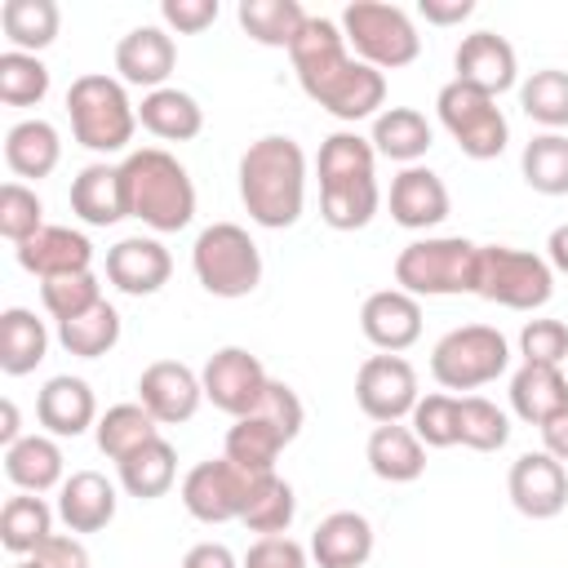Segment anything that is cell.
Here are the masks:
<instances>
[{
  "label": "cell",
  "instance_id": "22",
  "mask_svg": "<svg viewBox=\"0 0 568 568\" xmlns=\"http://www.w3.org/2000/svg\"><path fill=\"white\" fill-rule=\"evenodd\" d=\"M448 209H453V200H448V186L435 169L408 164L390 178V217L404 231H430L448 217Z\"/></svg>",
  "mask_w": 568,
  "mask_h": 568
},
{
  "label": "cell",
  "instance_id": "43",
  "mask_svg": "<svg viewBox=\"0 0 568 568\" xmlns=\"http://www.w3.org/2000/svg\"><path fill=\"white\" fill-rule=\"evenodd\" d=\"M519 173L537 195H568V138L537 133L519 155Z\"/></svg>",
  "mask_w": 568,
  "mask_h": 568
},
{
  "label": "cell",
  "instance_id": "32",
  "mask_svg": "<svg viewBox=\"0 0 568 568\" xmlns=\"http://www.w3.org/2000/svg\"><path fill=\"white\" fill-rule=\"evenodd\" d=\"M62 160V138L49 120L31 115V120H18L9 133H4V164L13 178H27V182H40L58 169Z\"/></svg>",
  "mask_w": 568,
  "mask_h": 568
},
{
  "label": "cell",
  "instance_id": "53",
  "mask_svg": "<svg viewBox=\"0 0 568 568\" xmlns=\"http://www.w3.org/2000/svg\"><path fill=\"white\" fill-rule=\"evenodd\" d=\"M36 568H89V550L80 537L71 532H53L49 541H40L31 555H27Z\"/></svg>",
  "mask_w": 568,
  "mask_h": 568
},
{
  "label": "cell",
  "instance_id": "30",
  "mask_svg": "<svg viewBox=\"0 0 568 568\" xmlns=\"http://www.w3.org/2000/svg\"><path fill=\"white\" fill-rule=\"evenodd\" d=\"M138 124H142L151 138H160V142H191V138H200V129H204V106H200L186 89L164 84V89L142 93V102H138Z\"/></svg>",
  "mask_w": 568,
  "mask_h": 568
},
{
  "label": "cell",
  "instance_id": "19",
  "mask_svg": "<svg viewBox=\"0 0 568 568\" xmlns=\"http://www.w3.org/2000/svg\"><path fill=\"white\" fill-rule=\"evenodd\" d=\"M18 253V266L27 275H36L40 284L44 280H62V275H84L93 271V244L84 231H71V226H53L44 222L27 244L13 248Z\"/></svg>",
  "mask_w": 568,
  "mask_h": 568
},
{
  "label": "cell",
  "instance_id": "25",
  "mask_svg": "<svg viewBox=\"0 0 568 568\" xmlns=\"http://www.w3.org/2000/svg\"><path fill=\"white\" fill-rule=\"evenodd\" d=\"M373 541H377V532H373L368 515H359V510H333V515H324L315 524L306 550H311V559L320 568H364L368 555H373Z\"/></svg>",
  "mask_w": 568,
  "mask_h": 568
},
{
  "label": "cell",
  "instance_id": "44",
  "mask_svg": "<svg viewBox=\"0 0 568 568\" xmlns=\"http://www.w3.org/2000/svg\"><path fill=\"white\" fill-rule=\"evenodd\" d=\"M44 93H49V67L40 62V53L4 49L0 53V102L4 106H40Z\"/></svg>",
  "mask_w": 568,
  "mask_h": 568
},
{
  "label": "cell",
  "instance_id": "11",
  "mask_svg": "<svg viewBox=\"0 0 568 568\" xmlns=\"http://www.w3.org/2000/svg\"><path fill=\"white\" fill-rule=\"evenodd\" d=\"M435 115L466 160H497L510 142V124H506L497 98H488L462 80H448L435 93Z\"/></svg>",
  "mask_w": 568,
  "mask_h": 568
},
{
  "label": "cell",
  "instance_id": "52",
  "mask_svg": "<svg viewBox=\"0 0 568 568\" xmlns=\"http://www.w3.org/2000/svg\"><path fill=\"white\" fill-rule=\"evenodd\" d=\"M217 13H222L217 0H164V4H160L164 27L178 31V36H200L204 27L217 22Z\"/></svg>",
  "mask_w": 568,
  "mask_h": 568
},
{
  "label": "cell",
  "instance_id": "20",
  "mask_svg": "<svg viewBox=\"0 0 568 568\" xmlns=\"http://www.w3.org/2000/svg\"><path fill=\"white\" fill-rule=\"evenodd\" d=\"M173 257L155 235H124L106 248V280L129 297H151L169 284Z\"/></svg>",
  "mask_w": 568,
  "mask_h": 568
},
{
  "label": "cell",
  "instance_id": "2",
  "mask_svg": "<svg viewBox=\"0 0 568 568\" xmlns=\"http://www.w3.org/2000/svg\"><path fill=\"white\" fill-rule=\"evenodd\" d=\"M240 200L266 231H284L306 209V151L288 133H266L240 155Z\"/></svg>",
  "mask_w": 568,
  "mask_h": 568
},
{
  "label": "cell",
  "instance_id": "34",
  "mask_svg": "<svg viewBox=\"0 0 568 568\" xmlns=\"http://www.w3.org/2000/svg\"><path fill=\"white\" fill-rule=\"evenodd\" d=\"M44 355H49L44 320H36V311L27 306H9L0 315V368L9 377H27L44 364Z\"/></svg>",
  "mask_w": 568,
  "mask_h": 568
},
{
  "label": "cell",
  "instance_id": "31",
  "mask_svg": "<svg viewBox=\"0 0 568 568\" xmlns=\"http://www.w3.org/2000/svg\"><path fill=\"white\" fill-rule=\"evenodd\" d=\"M368 142H373L377 155H386V160H395V164L408 169V164H417L430 151L435 129H430V120L417 106H386V111L373 115Z\"/></svg>",
  "mask_w": 568,
  "mask_h": 568
},
{
  "label": "cell",
  "instance_id": "41",
  "mask_svg": "<svg viewBox=\"0 0 568 568\" xmlns=\"http://www.w3.org/2000/svg\"><path fill=\"white\" fill-rule=\"evenodd\" d=\"M293 515H297V497H293V484L280 479V475H262L240 524L257 537H284L293 528Z\"/></svg>",
  "mask_w": 568,
  "mask_h": 568
},
{
  "label": "cell",
  "instance_id": "6",
  "mask_svg": "<svg viewBox=\"0 0 568 568\" xmlns=\"http://www.w3.org/2000/svg\"><path fill=\"white\" fill-rule=\"evenodd\" d=\"M475 262H479V244H470L466 235H426L399 248L395 288L413 297L475 293Z\"/></svg>",
  "mask_w": 568,
  "mask_h": 568
},
{
  "label": "cell",
  "instance_id": "56",
  "mask_svg": "<svg viewBox=\"0 0 568 568\" xmlns=\"http://www.w3.org/2000/svg\"><path fill=\"white\" fill-rule=\"evenodd\" d=\"M541 448H546L555 462H568V413H559L555 422L541 426Z\"/></svg>",
  "mask_w": 568,
  "mask_h": 568
},
{
  "label": "cell",
  "instance_id": "49",
  "mask_svg": "<svg viewBox=\"0 0 568 568\" xmlns=\"http://www.w3.org/2000/svg\"><path fill=\"white\" fill-rule=\"evenodd\" d=\"M519 355H524V364L559 368L568 359V324L564 320H528L519 328Z\"/></svg>",
  "mask_w": 568,
  "mask_h": 568
},
{
  "label": "cell",
  "instance_id": "21",
  "mask_svg": "<svg viewBox=\"0 0 568 568\" xmlns=\"http://www.w3.org/2000/svg\"><path fill=\"white\" fill-rule=\"evenodd\" d=\"M98 399H93V386L84 377H71V373H58L40 386L36 395V422L44 426V435L53 439H75L84 435L89 426H98Z\"/></svg>",
  "mask_w": 568,
  "mask_h": 568
},
{
  "label": "cell",
  "instance_id": "40",
  "mask_svg": "<svg viewBox=\"0 0 568 568\" xmlns=\"http://www.w3.org/2000/svg\"><path fill=\"white\" fill-rule=\"evenodd\" d=\"M160 435V422L142 408V404H111L102 417H98V426H93V439H98V448L111 457V462H124L133 448H142L146 439H155Z\"/></svg>",
  "mask_w": 568,
  "mask_h": 568
},
{
  "label": "cell",
  "instance_id": "3",
  "mask_svg": "<svg viewBox=\"0 0 568 568\" xmlns=\"http://www.w3.org/2000/svg\"><path fill=\"white\" fill-rule=\"evenodd\" d=\"M320 217L333 231H359L377 217V151L355 129H337L320 142Z\"/></svg>",
  "mask_w": 568,
  "mask_h": 568
},
{
  "label": "cell",
  "instance_id": "36",
  "mask_svg": "<svg viewBox=\"0 0 568 568\" xmlns=\"http://www.w3.org/2000/svg\"><path fill=\"white\" fill-rule=\"evenodd\" d=\"M53 515L58 506H49L40 493H13L0 506V546L18 559H27L40 541L53 537Z\"/></svg>",
  "mask_w": 568,
  "mask_h": 568
},
{
  "label": "cell",
  "instance_id": "7",
  "mask_svg": "<svg viewBox=\"0 0 568 568\" xmlns=\"http://www.w3.org/2000/svg\"><path fill=\"white\" fill-rule=\"evenodd\" d=\"M191 271L213 297H248L262 284V248L240 222H213L191 244Z\"/></svg>",
  "mask_w": 568,
  "mask_h": 568
},
{
  "label": "cell",
  "instance_id": "46",
  "mask_svg": "<svg viewBox=\"0 0 568 568\" xmlns=\"http://www.w3.org/2000/svg\"><path fill=\"white\" fill-rule=\"evenodd\" d=\"M408 426L426 448H453L457 444V426H462V395H448V390L422 395L413 417H408Z\"/></svg>",
  "mask_w": 568,
  "mask_h": 568
},
{
  "label": "cell",
  "instance_id": "26",
  "mask_svg": "<svg viewBox=\"0 0 568 568\" xmlns=\"http://www.w3.org/2000/svg\"><path fill=\"white\" fill-rule=\"evenodd\" d=\"M115 484L102 470H71L58 488V519L67 532H102L115 519Z\"/></svg>",
  "mask_w": 568,
  "mask_h": 568
},
{
  "label": "cell",
  "instance_id": "35",
  "mask_svg": "<svg viewBox=\"0 0 568 568\" xmlns=\"http://www.w3.org/2000/svg\"><path fill=\"white\" fill-rule=\"evenodd\" d=\"M120 466V488L129 493V497H138V501H155V497H164L169 488H173V479H178V453H173V444L164 439V435H155V439H146L142 448H133L124 462H115Z\"/></svg>",
  "mask_w": 568,
  "mask_h": 568
},
{
  "label": "cell",
  "instance_id": "14",
  "mask_svg": "<svg viewBox=\"0 0 568 568\" xmlns=\"http://www.w3.org/2000/svg\"><path fill=\"white\" fill-rule=\"evenodd\" d=\"M200 382H204V399L213 408H222L226 417H244L262 404L271 377L262 368V359L244 346H222L209 355V364L200 368Z\"/></svg>",
  "mask_w": 568,
  "mask_h": 568
},
{
  "label": "cell",
  "instance_id": "59",
  "mask_svg": "<svg viewBox=\"0 0 568 568\" xmlns=\"http://www.w3.org/2000/svg\"><path fill=\"white\" fill-rule=\"evenodd\" d=\"M13 568H36V564H31V559H18V564H13Z\"/></svg>",
  "mask_w": 568,
  "mask_h": 568
},
{
  "label": "cell",
  "instance_id": "28",
  "mask_svg": "<svg viewBox=\"0 0 568 568\" xmlns=\"http://www.w3.org/2000/svg\"><path fill=\"white\" fill-rule=\"evenodd\" d=\"M364 457H368V470L386 484H413L426 470V444L404 422L373 426V435L364 444Z\"/></svg>",
  "mask_w": 568,
  "mask_h": 568
},
{
  "label": "cell",
  "instance_id": "51",
  "mask_svg": "<svg viewBox=\"0 0 568 568\" xmlns=\"http://www.w3.org/2000/svg\"><path fill=\"white\" fill-rule=\"evenodd\" d=\"M244 568H311V550L302 541L284 537H257L244 555Z\"/></svg>",
  "mask_w": 568,
  "mask_h": 568
},
{
  "label": "cell",
  "instance_id": "1",
  "mask_svg": "<svg viewBox=\"0 0 568 568\" xmlns=\"http://www.w3.org/2000/svg\"><path fill=\"white\" fill-rule=\"evenodd\" d=\"M302 93L324 106L328 115L355 124L386 111V75L359 58H351V44L333 18H315L302 27L297 44L288 49Z\"/></svg>",
  "mask_w": 568,
  "mask_h": 568
},
{
  "label": "cell",
  "instance_id": "37",
  "mask_svg": "<svg viewBox=\"0 0 568 568\" xmlns=\"http://www.w3.org/2000/svg\"><path fill=\"white\" fill-rule=\"evenodd\" d=\"M235 18H240L244 36L266 49H293L302 27L311 22V13L297 0H240Z\"/></svg>",
  "mask_w": 568,
  "mask_h": 568
},
{
  "label": "cell",
  "instance_id": "9",
  "mask_svg": "<svg viewBox=\"0 0 568 568\" xmlns=\"http://www.w3.org/2000/svg\"><path fill=\"white\" fill-rule=\"evenodd\" d=\"M475 297L497 302L506 311H541L555 297V271L541 253L515 244H479Z\"/></svg>",
  "mask_w": 568,
  "mask_h": 568
},
{
  "label": "cell",
  "instance_id": "27",
  "mask_svg": "<svg viewBox=\"0 0 568 568\" xmlns=\"http://www.w3.org/2000/svg\"><path fill=\"white\" fill-rule=\"evenodd\" d=\"M510 413L528 426H546L559 413H568V377L564 368H546V364H519L510 373Z\"/></svg>",
  "mask_w": 568,
  "mask_h": 568
},
{
  "label": "cell",
  "instance_id": "23",
  "mask_svg": "<svg viewBox=\"0 0 568 568\" xmlns=\"http://www.w3.org/2000/svg\"><path fill=\"white\" fill-rule=\"evenodd\" d=\"M178 67V44L164 27H133L129 36H120L115 44V71L124 84L138 89H164V80Z\"/></svg>",
  "mask_w": 568,
  "mask_h": 568
},
{
  "label": "cell",
  "instance_id": "57",
  "mask_svg": "<svg viewBox=\"0 0 568 568\" xmlns=\"http://www.w3.org/2000/svg\"><path fill=\"white\" fill-rule=\"evenodd\" d=\"M546 262H550V271L568 275V222H559V226L550 231V240H546Z\"/></svg>",
  "mask_w": 568,
  "mask_h": 568
},
{
  "label": "cell",
  "instance_id": "54",
  "mask_svg": "<svg viewBox=\"0 0 568 568\" xmlns=\"http://www.w3.org/2000/svg\"><path fill=\"white\" fill-rule=\"evenodd\" d=\"M178 568H244V559H235V550L222 541H195Z\"/></svg>",
  "mask_w": 568,
  "mask_h": 568
},
{
  "label": "cell",
  "instance_id": "42",
  "mask_svg": "<svg viewBox=\"0 0 568 568\" xmlns=\"http://www.w3.org/2000/svg\"><path fill=\"white\" fill-rule=\"evenodd\" d=\"M519 106L532 124H541L546 133L568 129V71L559 67H541L528 80H519Z\"/></svg>",
  "mask_w": 568,
  "mask_h": 568
},
{
  "label": "cell",
  "instance_id": "12",
  "mask_svg": "<svg viewBox=\"0 0 568 568\" xmlns=\"http://www.w3.org/2000/svg\"><path fill=\"white\" fill-rule=\"evenodd\" d=\"M262 475H248L240 470L235 462L226 457H209V462H195L186 475H182V506L191 519L200 524H231L244 515L253 488H257Z\"/></svg>",
  "mask_w": 568,
  "mask_h": 568
},
{
  "label": "cell",
  "instance_id": "47",
  "mask_svg": "<svg viewBox=\"0 0 568 568\" xmlns=\"http://www.w3.org/2000/svg\"><path fill=\"white\" fill-rule=\"evenodd\" d=\"M40 302H44V311L53 315V324H67V320H75V315H84V311H93V306L102 302V284H98L93 271H84V275H62V280H44V284H40Z\"/></svg>",
  "mask_w": 568,
  "mask_h": 568
},
{
  "label": "cell",
  "instance_id": "17",
  "mask_svg": "<svg viewBox=\"0 0 568 568\" xmlns=\"http://www.w3.org/2000/svg\"><path fill=\"white\" fill-rule=\"evenodd\" d=\"M453 80L488 93V98H501L506 89L519 84V58H515V44L497 31H470L462 36L457 53H453Z\"/></svg>",
  "mask_w": 568,
  "mask_h": 568
},
{
  "label": "cell",
  "instance_id": "8",
  "mask_svg": "<svg viewBox=\"0 0 568 568\" xmlns=\"http://www.w3.org/2000/svg\"><path fill=\"white\" fill-rule=\"evenodd\" d=\"M337 27H342L346 44L355 49V58L377 71H399V67L417 62V53H422V36H417V22L408 18V9L386 4V0L346 4Z\"/></svg>",
  "mask_w": 568,
  "mask_h": 568
},
{
  "label": "cell",
  "instance_id": "13",
  "mask_svg": "<svg viewBox=\"0 0 568 568\" xmlns=\"http://www.w3.org/2000/svg\"><path fill=\"white\" fill-rule=\"evenodd\" d=\"M422 390H417V373L404 355H368L355 373V404L368 422L386 426V422H404L413 417Z\"/></svg>",
  "mask_w": 568,
  "mask_h": 568
},
{
  "label": "cell",
  "instance_id": "29",
  "mask_svg": "<svg viewBox=\"0 0 568 568\" xmlns=\"http://www.w3.org/2000/svg\"><path fill=\"white\" fill-rule=\"evenodd\" d=\"M4 475L18 493H49L67 479V457L53 435H22L4 448Z\"/></svg>",
  "mask_w": 568,
  "mask_h": 568
},
{
  "label": "cell",
  "instance_id": "4",
  "mask_svg": "<svg viewBox=\"0 0 568 568\" xmlns=\"http://www.w3.org/2000/svg\"><path fill=\"white\" fill-rule=\"evenodd\" d=\"M124 191H129V217L151 226L155 235H173L191 226L195 217V182L178 155L164 146H138L120 160Z\"/></svg>",
  "mask_w": 568,
  "mask_h": 568
},
{
  "label": "cell",
  "instance_id": "18",
  "mask_svg": "<svg viewBox=\"0 0 568 568\" xmlns=\"http://www.w3.org/2000/svg\"><path fill=\"white\" fill-rule=\"evenodd\" d=\"M359 333L382 355H399L422 337V302L404 288H377L359 306Z\"/></svg>",
  "mask_w": 568,
  "mask_h": 568
},
{
  "label": "cell",
  "instance_id": "48",
  "mask_svg": "<svg viewBox=\"0 0 568 568\" xmlns=\"http://www.w3.org/2000/svg\"><path fill=\"white\" fill-rule=\"evenodd\" d=\"M44 226V204L27 182H4L0 186V235L18 248Z\"/></svg>",
  "mask_w": 568,
  "mask_h": 568
},
{
  "label": "cell",
  "instance_id": "24",
  "mask_svg": "<svg viewBox=\"0 0 568 568\" xmlns=\"http://www.w3.org/2000/svg\"><path fill=\"white\" fill-rule=\"evenodd\" d=\"M71 213L84 226H115L129 217V191L120 164L93 160L71 178Z\"/></svg>",
  "mask_w": 568,
  "mask_h": 568
},
{
  "label": "cell",
  "instance_id": "15",
  "mask_svg": "<svg viewBox=\"0 0 568 568\" xmlns=\"http://www.w3.org/2000/svg\"><path fill=\"white\" fill-rule=\"evenodd\" d=\"M506 493H510V506L524 519H555L568 506V470L546 448L541 453H519L510 462Z\"/></svg>",
  "mask_w": 568,
  "mask_h": 568
},
{
  "label": "cell",
  "instance_id": "16",
  "mask_svg": "<svg viewBox=\"0 0 568 568\" xmlns=\"http://www.w3.org/2000/svg\"><path fill=\"white\" fill-rule=\"evenodd\" d=\"M138 404L160 426H178V422H191L195 408L204 404V382L182 359H155L138 377Z\"/></svg>",
  "mask_w": 568,
  "mask_h": 568
},
{
  "label": "cell",
  "instance_id": "10",
  "mask_svg": "<svg viewBox=\"0 0 568 568\" xmlns=\"http://www.w3.org/2000/svg\"><path fill=\"white\" fill-rule=\"evenodd\" d=\"M510 368V342L493 324H462L448 328L430 351V377L453 390H479Z\"/></svg>",
  "mask_w": 568,
  "mask_h": 568
},
{
  "label": "cell",
  "instance_id": "58",
  "mask_svg": "<svg viewBox=\"0 0 568 568\" xmlns=\"http://www.w3.org/2000/svg\"><path fill=\"white\" fill-rule=\"evenodd\" d=\"M0 413H4V426H0V444L9 448V444H18V439H22V417H18V404H13V399H4V404H0Z\"/></svg>",
  "mask_w": 568,
  "mask_h": 568
},
{
  "label": "cell",
  "instance_id": "39",
  "mask_svg": "<svg viewBox=\"0 0 568 568\" xmlns=\"http://www.w3.org/2000/svg\"><path fill=\"white\" fill-rule=\"evenodd\" d=\"M58 342H62V351H67V355L102 359V355H111V351H115V342H120V311L102 297L93 311H84V315H75V320H67V324H58Z\"/></svg>",
  "mask_w": 568,
  "mask_h": 568
},
{
  "label": "cell",
  "instance_id": "33",
  "mask_svg": "<svg viewBox=\"0 0 568 568\" xmlns=\"http://www.w3.org/2000/svg\"><path fill=\"white\" fill-rule=\"evenodd\" d=\"M284 448H288V435L275 422H266L262 413L235 417V426L222 439V457L235 462L248 475H275V462H280Z\"/></svg>",
  "mask_w": 568,
  "mask_h": 568
},
{
  "label": "cell",
  "instance_id": "55",
  "mask_svg": "<svg viewBox=\"0 0 568 568\" xmlns=\"http://www.w3.org/2000/svg\"><path fill=\"white\" fill-rule=\"evenodd\" d=\"M417 13L430 27H457L475 13V0H417Z\"/></svg>",
  "mask_w": 568,
  "mask_h": 568
},
{
  "label": "cell",
  "instance_id": "5",
  "mask_svg": "<svg viewBox=\"0 0 568 568\" xmlns=\"http://www.w3.org/2000/svg\"><path fill=\"white\" fill-rule=\"evenodd\" d=\"M67 115H71L75 142L84 151H98V155L129 151L133 129H138V106L129 102L124 80L102 75V71H89V75H75L71 80V89H67Z\"/></svg>",
  "mask_w": 568,
  "mask_h": 568
},
{
  "label": "cell",
  "instance_id": "38",
  "mask_svg": "<svg viewBox=\"0 0 568 568\" xmlns=\"http://www.w3.org/2000/svg\"><path fill=\"white\" fill-rule=\"evenodd\" d=\"M62 27V9L53 0H4L0 4V31L9 40V49L18 53H40L58 40Z\"/></svg>",
  "mask_w": 568,
  "mask_h": 568
},
{
  "label": "cell",
  "instance_id": "45",
  "mask_svg": "<svg viewBox=\"0 0 568 568\" xmlns=\"http://www.w3.org/2000/svg\"><path fill=\"white\" fill-rule=\"evenodd\" d=\"M510 439V417L506 408H497L484 395H462V426H457V444L475 448V453H497Z\"/></svg>",
  "mask_w": 568,
  "mask_h": 568
},
{
  "label": "cell",
  "instance_id": "50",
  "mask_svg": "<svg viewBox=\"0 0 568 568\" xmlns=\"http://www.w3.org/2000/svg\"><path fill=\"white\" fill-rule=\"evenodd\" d=\"M253 413H262L266 422H275V426L288 435V444H293V439L302 435V426H306V408H302L297 390H293L288 382H275V377H271V386H266V395H262V404H257Z\"/></svg>",
  "mask_w": 568,
  "mask_h": 568
}]
</instances>
